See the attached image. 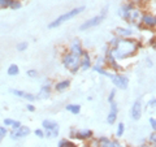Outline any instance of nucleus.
<instances>
[{"instance_id":"obj_36","label":"nucleus","mask_w":156,"mask_h":147,"mask_svg":"<svg viewBox=\"0 0 156 147\" xmlns=\"http://www.w3.org/2000/svg\"><path fill=\"white\" fill-rule=\"evenodd\" d=\"M150 124H151V126H152V129L155 130L156 129V120H155V117H150Z\"/></svg>"},{"instance_id":"obj_26","label":"nucleus","mask_w":156,"mask_h":147,"mask_svg":"<svg viewBox=\"0 0 156 147\" xmlns=\"http://www.w3.org/2000/svg\"><path fill=\"white\" fill-rule=\"evenodd\" d=\"M27 42H21V43H18V45H17V51L18 52H23V51H25L26 50V48H27Z\"/></svg>"},{"instance_id":"obj_40","label":"nucleus","mask_w":156,"mask_h":147,"mask_svg":"<svg viewBox=\"0 0 156 147\" xmlns=\"http://www.w3.org/2000/svg\"><path fill=\"white\" fill-rule=\"evenodd\" d=\"M155 103H156V99H155V98H152V99L148 102V107H151V108H155Z\"/></svg>"},{"instance_id":"obj_2","label":"nucleus","mask_w":156,"mask_h":147,"mask_svg":"<svg viewBox=\"0 0 156 147\" xmlns=\"http://www.w3.org/2000/svg\"><path fill=\"white\" fill-rule=\"evenodd\" d=\"M83 11H85V7H78V8L72 9V11H68L66 13L61 14L60 17H57L56 20H53L52 22H50V25H48V29H55V27H57V26L62 25L64 22L69 21V20H72V18H74L76 16H78V14H81Z\"/></svg>"},{"instance_id":"obj_3","label":"nucleus","mask_w":156,"mask_h":147,"mask_svg":"<svg viewBox=\"0 0 156 147\" xmlns=\"http://www.w3.org/2000/svg\"><path fill=\"white\" fill-rule=\"evenodd\" d=\"M62 64L68 70H70L73 74L78 72L80 69V64H81V56H77V55H73V53L68 52L62 57Z\"/></svg>"},{"instance_id":"obj_8","label":"nucleus","mask_w":156,"mask_h":147,"mask_svg":"<svg viewBox=\"0 0 156 147\" xmlns=\"http://www.w3.org/2000/svg\"><path fill=\"white\" fill-rule=\"evenodd\" d=\"M140 23L147 29H155L156 18H155L154 14H151V13H143L142 17H140Z\"/></svg>"},{"instance_id":"obj_21","label":"nucleus","mask_w":156,"mask_h":147,"mask_svg":"<svg viewBox=\"0 0 156 147\" xmlns=\"http://www.w3.org/2000/svg\"><path fill=\"white\" fill-rule=\"evenodd\" d=\"M65 109L69 111L70 113H73V115H78L81 112V106L80 104H68L65 107Z\"/></svg>"},{"instance_id":"obj_28","label":"nucleus","mask_w":156,"mask_h":147,"mask_svg":"<svg viewBox=\"0 0 156 147\" xmlns=\"http://www.w3.org/2000/svg\"><path fill=\"white\" fill-rule=\"evenodd\" d=\"M8 134V130H7V126H0V141H2L4 137Z\"/></svg>"},{"instance_id":"obj_16","label":"nucleus","mask_w":156,"mask_h":147,"mask_svg":"<svg viewBox=\"0 0 156 147\" xmlns=\"http://www.w3.org/2000/svg\"><path fill=\"white\" fill-rule=\"evenodd\" d=\"M133 4H124L122 7L120 8V11H119V14L121 17H122L124 20H128L129 18V14H130V11L133 9Z\"/></svg>"},{"instance_id":"obj_30","label":"nucleus","mask_w":156,"mask_h":147,"mask_svg":"<svg viewBox=\"0 0 156 147\" xmlns=\"http://www.w3.org/2000/svg\"><path fill=\"white\" fill-rule=\"evenodd\" d=\"M72 146V142L66 141V139H62L60 141V143H58V147H70Z\"/></svg>"},{"instance_id":"obj_32","label":"nucleus","mask_w":156,"mask_h":147,"mask_svg":"<svg viewBox=\"0 0 156 147\" xmlns=\"http://www.w3.org/2000/svg\"><path fill=\"white\" fill-rule=\"evenodd\" d=\"M11 8H13V9H18V8H21V3H20L18 0H13L12 4H11Z\"/></svg>"},{"instance_id":"obj_38","label":"nucleus","mask_w":156,"mask_h":147,"mask_svg":"<svg viewBox=\"0 0 156 147\" xmlns=\"http://www.w3.org/2000/svg\"><path fill=\"white\" fill-rule=\"evenodd\" d=\"M117 42H119V37L112 39V41H111V48H113V47H115V46L117 45Z\"/></svg>"},{"instance_id":"obj_42","label":"nucleus","mask_w":156,"mask_h":147,"mask_svg":"<svg viewBox=\"0 0 156 147\" xmlns=\"http://www.w3.org/2000/svg\"><path fill=\"white\" fill-rule=\"evenodd\" d=\"M140 147H155V146H150V145H142Z\"/></svg>"},{"instance_id":"obj_4","label":"nucleus","mask_w":156,"mask_h":147,"mask_svg":"<svg viewBox=\"0 0 156 147\" xmlns=\"http://www.w3.org/2000/svg\"><path fill=\"white\" fill-rule=\"evenodd\" d=\"M42 126H43V129L46 130L44 137L52 138V137H57L58 135V130H60V128H58V124L56 121H53V120H43Z\"/></svg>"},{"instance_id":"obj_12","label":"nucleus","mask_w":156,"mask_h":147,"mask_svg":"<svg viewBox=\"0 0 156 147\" xmlns=\"http://www.w3.org/2000/svg\"><path fill=\"white\" fill-rule=\"evenodd\" d=\"M92 130L90 129H83V130H73L72 131V137H74L77 139H90L92 138Z\"/></svg>"},{"instance_id":"obj_19","label":"nucleus","mask_w":156,"mask_h":147,"mask_svg":"<svg viewBox=\"0 0 156 147\" xmlns=\"http://www.w3.org/2000/svg\"><path fill=\"white\" fill-rule=\"evenodd\" d=\"M107 61H108L109 66H112L115 70H119V69H120V65L117 64V60H116V59H115L113 56L111 55V52H109V51L107 52Z\"/></svg>"},{"instance_id":"obj_37","label":"nucleus","mask_w":156,"mask_h":147,"mask_svg":"<svg viewBox=\"0 0 156 147\" xmlns=\"http://www.w3.org/2000/svg\"><path fill=\"white\" fill-rule=\"evenodd\" d=\"M13 121L14 120H12V119H5V120H4V125H5V126H11L13 124Z\"/></svg>"},{"instance_id":"obj_6","label":"nucleus","mask_w":156,"mask_h":147,"mask_svg":"<svg viewBox=\"0 0 156 147\" xmlns=\"http://www.w3.org/2000/svg\"><path fill=\"white\" fill-rule=\"evenodd\" d=\"M112 82H113V85L117 87V89L120 90H126L129 86V78L124 76V74H112L111 77Z\"/></svg>"},{"instance_id":"obj_27","label":"nucleus","mask_w":156,"mask_h":147,"mask_svg":"<svg viewBox=\"0 0 156 147\" xmlns=\"http://www.w3.org/2000/svg\"><path fill=\"white\" fill-rule=\"evenodd\" d=\"M13 0H0V8H8L11 7Z\"/></svg>"},{"instance_id":"obj_20","label":"nucleus","mask_w":156,"mask_h":147,"mask_svg":"<svg viewBox=\"0 0 156 147\" xmlns=\"http://www.w3.org/2000/svg\"><path fill=\"white\" fill-rule=\"evenodd\" d=\"M69 86H70V81H69V80H64V81L57 82L56 86H55V89H56V91H64V90H66Z\"/></svg>"},{"instance_id":"obj_11","label":"nucleus","mask_w":156,"mask_h":147,"mask_svg":"<svg viewBox=\"0 0 156 147\" xmlns=\"http://www.w3.org/2000/svg\"><path fill=\"white\" fill-rule=\"evenodd\" d=\"M69 50H70V53H73V55H77V56H81L82 52H83L85 50L82 48V43L80 39L74 38L73 41L70 42V46H69Z\"/></svg>"},{"instance_id":"obj_29","label":"nucleus","mask_w":156,"mask_h":147,"mask_svg":"<svg viewBox=\"0 0 156 147\" xmlns=\"http://www.w3.org/2000/svg\"><path fill=\"white\" fill-rule=\"evenodd\" d=\"M148 141L152 143V146H155L156 145V133H155V130L152 131V133L150 134V137H148Z\"/></svg>"},{"instance_id":"obj_18","label":"nucleus","mask_w":156,"mask_h":147,"mask_svg":"<svg viewBox=\"0 0 156 147\" xmlns=\"http://www.w3.org/2000/svg\"><path fill=\"white\" fill-rule=\"evenodd\" d=\"M116 33H117V37L119 38H130L133 35V31L130 29H126V27H119L116 29Z\"/></svg>"},{"instance_id":"obj_14","label":"nucleus","mask_w":156,"mask_h":147,"mask_svg":"<svg viewBox=\"0 0 156 147\" xmlns=\"http://www.w3.org/2000/svg\"><path fill=\"white\" fill-rule=\"evenodd\" d=\"M11 92L13 95H16L18 98H22V99H26L29 102H34L37 99V96L35 95H33L30 94V92H26V91H22V90H17V89H12Z\"/></svg>"},{"instance_id":"obj_33","label":"nucleus","mask_w":156,"mask_h":147,"mask_svg":"<svg viewBox=\"0 0 156 147\" xmlns=\"http://www.w3.org/2000/svg\"><path fill=\"white\" fill-rule=\"evenodd\" d=\"M115 96H116V90H112L111 94H109V96H108V102H109V103L113 102V100H115Z\"/></svg>"},{"instance_id":"obj_10","label":"nucleus","mask_w":156,"mask_h":147,"mask_svg":"<svg viewBox=\"0 0 156 147\" xmlns=\"http://www.w3.org/2000/svg\"><path fill=\"white\" fill-rule=\"evenodd\" d=\"M29 134H30V128L21 125L18 129L13 130L12 133H11V138L12 139H21V138H23V137H26Z\"/></svg>"},{"instance_id":"obj_22","label":"nucleus","mask_w":156,"mask_h":147,"mask_svg":"<svg viewBox=\"0 0 156 147\" xmlns=\"http://www.w3.org/2000/svg\"><path fill=\"white\" fill-rule=\"evenodd\" d=\"M98 142H99V147H112V141L107 137H101L98 139Z\"/></svg>"},{"instance_id":"obj_17","label":"nucleus","mask_w":156,"mask_h":147,"mask_svg":"<svg viewBox=\"0 0 156 147\" xmlns=\"http://www.w3.org/2000/svg\"><path fill=\"white\" fill-rule=\"evenodd\" d=\"M50 95H51V85H50V83H47V85L42 86L41 91H39L38 98H39V99H47V98H50Z\"/></svg>"},{"instance_id":"obj_1","label":"nucleus","mask_w":156,"mask_h":147,"mask_svg":"<svg viewBox=\"0 0 156 147\" xmlns=\"http://www.w3.org/2000/svg\"><path fill=\"white\" fill-rule=\"evenodd\" d=\"M139 46H140L139 42L134 41V39L119 38L117 45L113 48H109V52L116 60H124V59L133 56L134 53L138 51Z\"/></svg>"},{"instance_id":"obj_13","label":"nucleus","mask_w":156,"mask_h":147,"mask_svg":"<svg viewBox=\"0 0 156 147\" xmlns=\"http://www.w3.org/2000/svg\"><path fill=\"white\" fill-rule=\"evenodd\" d=\"M91 68V57L89 55V52L83 51L81 55V64H80V69L82 70H89Z\"/></svg>"},{"instance_id":"obj_15","label":"nucleus","mask_w":156,"mask_h":147,"mask_svg":"<svg viewBox=\"0 0 156 147\" xmlns=\"http://www.w3.org/2000/svg\"><path fill=\"white\" fill-rule=\"evenodd\" d=\"M142 12L139 11V9H136V8H133L130 11V14H129V18H128V21L131 22V23H138L140 22V17H142Z\"/></svg>"},{"instance_id":"obj_25","label":"nucleus","mask_w":156,"mask_h":147,"mask_svg":"<svg viewBox=\"0 0 156 147\" xmlns=\"http://www.w3.org/2000/svg\"><path fill=\"white\" fill-rule=\"evenodd\" d=\"M94 70H95V72H98V73H100V74L105 76V77H111V76H112V73H108L105 69H103L101 66H98V65H95V66H94Z\"/></svg>"},{"instance_id":"obj_34","label":"nucleus","mask_w":156,"mask_h":147,"mask_svg":"<svg viewBox=\"0 0 156 147\" xmlns=\"http://www.w3.org/2000/svg\"><path fill=\"white\" fill-rule=\"evenodd\" d=\"M11 126H12L13 130H16V129H18L20 126H21V122H20V121H13V124Z\"/></svg>"},{"instance_id":"obj_39","label":"nucleus","mask_w":156,"mask_h":147,"mask_svg":"<svg viewBox=\"0 0 156 147\" xmlns=\"http://www.w3.org/2000/svg\"><path fill=\"white\" fill-rule=\"evenodd\" d=\"M112 147H124L119 141H112Z\"/></svg>"},{"instance_id":"obj_24","label":"nucleus","mask_w":156,"mask_h":147,"mask_svg":"<svg viewBox=\"0 0 156 147\" xmlns=\"http://www.w3.org/2000/svg\"><path fill=\"white\" fill-rule=\"evenodd\" d=\"M124 133H125V125H124V122H120L119 126H117L116 135L120 138V137H122V135H124Z\"/></svg>"},{"instance_id":"obj_9","label":"nucleus","mask_w":156,"mask_h":147,"mask_svg":"<svg viewBox=\"0 0 156 147\" xmlns=\"http://www.w3.org/2000/svg\"><path fill=\"white\" fill-rule=\"evenodd\" d=\"M111 104V108H109V113H108V117H107V122H108L109 125L115 124L116 120H117V115H119V106H117V103L113 100L109 103Z\"/></svg>"},{"instance_id":"obj_23","label":"nucleus","mask_w":156,"mask_h":147,"mask_svg":"<svg viewBox=\"0 0 156 147\" xmlns=\"http://www.w3.org/2000/svg\"><path fill=\"white\" fill-rule=\"evenodd\" d=\"M7 73H8L9 76H17L18 73H20V68L16 64H12V65H9Z\"/></svg>"},{"instance_id":"obj_31","label":"nucleus","mask_w":156,"mask_h":147,"mask_svg":"<svg viewBox=\"0 0 156 147\" xmlns=\"http://www.w3.org/2000/svg\"><path fill=\"white\" fill-rule=\"evenodd\" d=\"M26 74L30 77V78H35V77H38V72L35 69H30V70L26 72Z\"/></svg>"},{"instance_id":"obj_5","label":"nucleus","mask_w":156,"mask_h":147,"mask_svg":"<svg viewBox=\"0 0 156 147\" xmlns=\"http://www.w3.org/2000/svg\"><path fill=\"white\" fill-rule=\"evenodd\" d=\"M105 13H107V9L104 8L103 11H101L100 14H98V16L92 17V18H90V20H87V21H85L83 23H82V25L80 26V30H81V31H86V30H89V29H91V27L98 26V25H99V23L104 20Z\"/></svg>"},{"instance_id":"obj_7","label":"nucleus","mask_w":156,"mask_h":147,"mask_svg":"<svg viewBox=\"0 0 156 147\" xmlns=\"http://www.w3.org/2000/svg\"><path fill=\"white\" fill-rule=\"evenodd\" d=\"M142 111H143V107H142V100L138 99L133 103L131 106V109H130V113H131V119L138 121L140 117H142Z\"/></svg>"},{"instance_id":"obj_35","label":"nucleus","mask_w":156,"mask_h":147,"mask_svg":"<svg viewBox=\"0 0 156 147\" xmlns=\"http://www.w3.org/2000/svg\"><path fill=\"white\" fill-rule=\"evenodd\" d=\"M35 135L39 137V138H43V137H44V131L41 130V129H37L35 130Z\"/></svg>"},{"instance_id":"obj_41","label":"nucleus","mask_w":156,"mask_h":147,"mask_svg":"<svg viewBox=\"0 0 156 147\" xmlns=\"http://www.w3.org/2000/svg\"><path fill=\"white\" fill-rule=\"evenodd\" d=\"M26 109L30 111V112H34V111H35V107H34L33 104H27V106H26Z\"/></svg>"}]
</instances>
